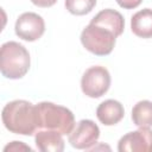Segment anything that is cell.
Listing matches in <instances>:
<instances>
[{"mask_svg":"<svg viewBox=\"0 0 152 152\" xmlns=\"http://www.w3.org/2000/svg\"><path fill=\"white\" fill-rule=\"evenodd\" d=\"M1 119L6 129L14 134L32 135L38 131L36 104L26 100H14L6 103Z\"/></svg>","mask_w":152,"mask_h":152,"instance_id":"obj_1","label":"cell"},{"mask_svg":"<svg viewBox=\"0 0 152 152\" xmlns=\"http://www.w3.org/2000/svg\"><path fill=\"white\" fill-rule=\"evenodd\" d=\"M38 129H51L69 135L75 127V116L66 107L43 101L36 104Z\"/></svg>","mask_w":152,"mask_h":152,"instance_id":"obj_2","label":"cell"},{"mask_svg":"<svg viewBox=\"0 0 152 152\" xmlns=\"http://www.w3.org/2000/svg\"><path fill=\"white\" fill-rule=\"evenodd\" d=\"M31 64L30 53L26 48L17 42H6L0 50V70L2 76L10 80L24 77Z\"/></svg>","mask_w":152,"mask_h":152,"instance_id":"obj_3","label":"cell"},{"mask_svg":"<svg viewBox=\"0 0 152 152\" xmlns=\"http://www.w3.org/2000/svg\"><path fill=\"white\" fill-rule=\"evenodd\" d=\"M80 39L89 52L96 56H107L115 46L116 36L103 26L89 23L82 30Z\"/></svg>","mask_w":152,"mask_h":152,"instance_id":"obj_4","label":"cell"},{"mask_svg":"<svg viewBox=\"0 0 152 152\" xmlns=\"http://www.w3.org/2000/svg\"><path fill=\"white\" fill-rule=\"evenodd\" d=\"M110 87V74L101 65L88 68L81 78V89L84 95L97 99L104 95Z\"/></svg>","mask_w":152,"mask_h":152,"instance_id":"obj_5","label":"cell"},{"mask_svg":"<svg viewBox=\"0 0 152 152\" xmlns=\"http://www.w3.org/2000/svg\"><path fill=\"white\" fill-rule=\"evenodd\" d=\"M100 137L99 126L89 119L80 120L71 133L69 134V142L77 150H90Z\"/></svg>","mask_w":152,"mask_h":152,"instance_id":"obj_6","label":"cell"},{"mask_svg":"<svg viewBox=\"0 0 152 152\" xmlns=\"http://www.w3.org/2000/svg\"><path fill=\"white\" fill-rule=\"evenodd\" d=\"M14 31L20 39L34 42L45 32V21L34 12H25L18 17L14 25Z\"/></svg>","mask_w":152,"mask_h":152,"instance_id":"obj_7","label":"cell"},{"mask_svg":"<svg viewBox=\"0 0 152 152\" xmlns=\"http://www.w3.org/2000/svg\"><path fill=\"white\" fill-rule=\"evenodd\" d=\"M119 152H152V129L139 127L121 137L118 142Z\"/></svg>","mask_w":152,"mask_h":152,"instance_id":"obj_8","label":"cell"},{"mask_svg":"<svg viewBox=\"0 0 152 152\" xmlns=\"http://www.w3.org/2000/svg\"><path fill=\"white\" fill-rule=\"evenodd\" d=\"M125 115L124 106L113 99L101 102L96 108V116L99 121L104 126L116 125L122 120Z\"/></svg>","mask_w":152,"mask_h":152,"instance_id":"obj_9","label":"cell"},{"mask_svg":"<svg viewBox=\"0 0 152 152\" xmlns=\"http://www.w3.org/2000/svg\"><path fill=\"white\" fill-rule=\"evenodd\" d=\"M91 24H96L100 26H103L112 31L116 37L121 36L125 28V20L124 17L121 15L120 12L112 10V8H106L100 11L91 20Z\"/></svg>","mask_w":152,"mask_h":152,"instance_id":"obj_10","label":"cell"},{"mask_svg":"<svg viewBox=\"0 0 152 152\" xmlns=\"http://www.w3.org/2000/svg\"><path fill=\"white\" fill-rule=\"evenodd\" d=\"M36 146L42 152L64 151V140L62 134L51 129H38L34 135Z\"/></svg>","mask_w":152,"mask_h":152,"instance_id":"obj_11","label":"cell"},{"mask_svg":"<svg viewBox=\"0 0 152 152\" xmlns=\"http://www.w3.org/2000/svg\"><path fill=\"white\" fill-rule=\"evenodd\" d=\"M131 30L139 38H152V10L144 8L133 14Z\"/></svg>","mask_w":152,"mask_h":152,"instance_id":"obj_12","label":"cell"},{"mask_svg":"<svg viewBox=\"0 0 152 152\" xmlns=\"http://www.w3.org/2000/svg\"><path fill=\"white\" fill-rule=\"evenodd\" d=\"M132 121L138 127H152V101L137 102L132 109Z\"/></svg>","mask_w":152,"mask_h":152,"instance_id":"obj_13","label":"cell"},{"mask_svg":"<svg viewBox=\"0 0 152 152\" xmlns=\"http://www.w3.org/2000/svg\"><path fill=\"white\" fill-rule=\"evenodd\" d=\"M96 0H65L66 10L74 15H84L91 12Z\"/></svg>","mask_w":152,"mask_h":152,"instance_id":"obj_14","label":"cell"},{"mask_svg":"<svg viewBox=\"0 0 152 152\" xmlns=\"http://www.w3.org/2000/svg\"><path fill=\"white\" fill-rule=\"evenodd\" d=\"M4 151H32V148L30 147V146H27V145H25L24 142H21V141H12L11 144H8V145H6L5 146V148H4Z\"/></svg>","mask_w":152,"mask_h":152,"instance_id":"obj_15","label":"cell"},{"mask_svg":"<svg viewBox=\"0 0 152 152\" xmlns=\"http://www.w3.org/2000/svg\"><path fill=\"white\" fill-rule=\"evenodd\" d=\"M118 2V5L122 8H126V10H132V8H135L138 7L142 0H115Z\"/></svg>","mask_w":152,"mask_h":152,"instance_id":"obj_16","label":"cell"},{"mask_svg":"<svg viewBox=\"0 0 152 152\" xmlns=\"http://www.w3.org/2000/svg\"><path fill=\"white\" fill-rule=\"evenodd\" d=\"M31 2L38 7H43V8H46V7H51L53 6L57 0H31Z\"/></svg>","mask_w":152,"mask_h":152,"instance_id":"obj_17","label":"cell"}]
</instances>
